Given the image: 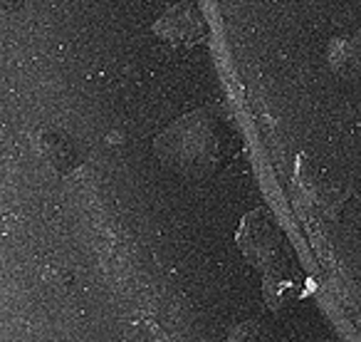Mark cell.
I'll list each match as a JSON object with an SVG mask.
<instances>
[{"label":"cell","mask_w":361,"mask_h":342,"mask_svg":"<svg viewBox=\"0 0 361 342\" xmlns=\"http://www.w3.org/2000/svg\"><path fill=\"white\" fill-rule=\"evenodd\" d=\"M156 151L164 156L166 164L173 166V171L203 179L221 171V166L231 159V136L216 117L198 112L171 126L156 141Z\"/></svg>","instance_id":"cell-1"},{"label":"cell","mask_w":361,"mask_h":342,"mask_svg":"<svg viewBox=\"0 0 361 342\" xmlns=\"http://www.w3.org/2000/svg\"><path fill=\"white\" fill-rule=\"evenodd\" d=\"M329 67L334 75L344 80H359L361 77V33H349V35L334 37L329 42Z\"/></svg>","instance_id":"cell-2"},{"label":"cell","mask_w":361,"mask_h":342,"mask_svg":"<svg viewBox=\"0 0 361 342\" xmlns=\"http://www.w3.org/2000/svg\"><path fill=\"white\" fill-rule=\"evenodd\" d=\"M40 151H42V156L60 171V174H67V171L77 164V156H75L72 144L62 134H55V131H42Z\"/></svg>","instance_id":"cell-3"},{"label":"cell","mask_w":361,"mask_h":342,"mask_svg":"<svg viewBox=\"0 0 361 342\" xmlns=\"http://www.w3.org/2000/svg\"><path fill=\"white\" fill-rule=\"evenodd\" d=\"M257 335H260V322L250 320L233 327L231 335H228V342H247V340H255Z\"/></svg>","instance_id":"cell-4"},{"label":"cell","mask_w":361,"mask_h":342,"mask_svg":"<svg viewBox=\"0 0 361 342\" xmlns=\"http://www.w3.org/2000/svg\"><path fill=\"white\" fill-rule=\"evenodd\" d=\"M6 6H8V8H20V6H23V0H6Z\"/></svg>","instance_id":"cell-5"}]
</instances>
